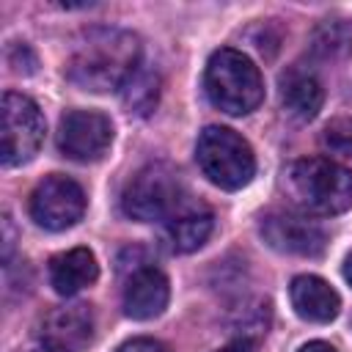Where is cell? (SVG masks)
Here are the masks:
<instances>
[{
    "mask_svg": "<svg viewBox=\"0 0 352 352\" xmlns=\"http://www.w3.org/2000/svg\"><path fill=\"white\" fill-rule=\"evenodd\" d=\"M116 352H170V349L157 338H132V341L121 344Z\"/></svg>",
    "mask_w": 352,
    "mask_h": 352,
    "instance_id": "ac0fdd59",
    "label": "cell"
},
{
    "mask_svg": "<svg viewBox=\"0 0 352 352\" xmlns=\"http://www.w3.org/2000/svg\"><path fill=\"white\" fill-rule=\"evenodd\" d=\"M212 226V209L201 201H190L187 195L184 204L162 223V242L170 253H192L209 239Z\"/></svg>",
    "mask_w": 352,
    "mask_h": 352,
    "instance_id": "8fae6325",
    "label": "cell"
},
{
    "mask_svg": "<svg viewBox=\"0 0 352 352\" xmlns=\"http://www.w3.org/2000/svg\"><path fill=\"white\" fill-rule=\"evenodd\" d=\"M344 278L349 280V286H352V256L346 258V264H344Z\"/></svg>",
    "mask_w": 352,
    "mask_h": 352,
    "instance_id": "603a6c76",
    "label": "cell"
},
{
    "mask_svg": "<svg viewBox=\"0 0 352 352\" xmlns=\"http://www.w3.org/2000/svg\"><path fill=\"white\" fill-rule=\"evenodd\" d=\"M258 234L272 250L289 256H305V258L319 256L327 245L322 226L308 220V214H292V212L264 214L258 223Z\"/></svg>",
    "mask_w": 352,
    "mask_h": 352,
    "instance_id": "9c48e42d",
    "label": "cell"
},
{
    "mask_svg": "<svg viewBox=\"0 0 352 352\" xmlns=\"http://www.w3.org/2000/svg\"><path fill=\"white\" fill-rule=\"evenodd\" d=\"M157 99H160V77H157V72L138 69L132 74V80L124 85V102H126V107L135 110V113H140V116H146V113L154 110Z\"/></svg>",
    "mask_w": 352,
    "mask_h": 352,
    "instance_id": "2e32d148",
    "label": "cell"
},
{
    "mask_svg": "<svg viewBox=\"0 0 352 352\" xmlns=\"http://www.w3.org/2000/svg\"><path fill=\"white\" fill-rule=\"evenodd\" d=\"M94 336V319L88 305H66L47 316L41 341L63 349V352H80Z\"/></svg>",
    "mask_w": 352,
    "mask_h": 352,
    "instance_id": "5bb4252c",
    "label": "cell"
},
{
    "mask_svg": "<svg viewBox=\"0 0 352 352\" xmlns=\"http://www.w3.org/2000/svg\"><path fill=\"white\" fill-rule=\"evenodd\" d=\"M140 69V38L121 28L85 30L66 63V74L74 85L94 94L124 91L132 74Z\"/></svg>",
    "mask_w": 352,
    "mask_h": 352,
    "instance_id": "6da1fadb",
    "label": "cell"
},
{
    "mask_svg": "<svg viewBox=\"0 0 352 352\" xmlns=\"http://www.w3.org/2000/svg\"><path fill=\"white\" fill-rule=\"evenodd\" d=\"M278 94L283 110L297 121H311L324 102V88L319 77L302 66H289L278 77Z\"/></svg>",
    "mask_w": 352,
    "mask_h": 352,
    "instance_id": "4fadbf2b",
    "label": "cell"
},
{
    "mask_svg": "<svg viewBox=\"0 0 352 352\" xmlns=\"http://www.w3.org/2000/svg\"><path fill=\"white\" fill-rule=\"evenodd\" d=\"M44 140V116L38 104L16 91L3 94L0 104V160L6 168L30 162Z\"/></svg>",
    "mask_w": 352,
    "mask_h": 352,
    "instance_id": "8992f818",
    "label": "cell"
},
{
    "mask_svg": "<svg viewBox=\"0 0 352 352\" xmlns=\"http://www.w3.org/2000/svg\"><path fill=\"white\" fill-rule=\"evenodd\" d=\"M3 228H6V253H3V258L8 261V256H11V245H14V242H11V220H8V217H3Z\"/></svg>",
    "mask_w": 352,
    "mask_h": 352,
    "instance_id": "44dd1931",
    "label": "cell"
},
{
    "mask_svg": "<svg viewBox=\"0 0 352 352\" xmlns=\"http://www.w3.org/2000/svg\"><path fill=\"white\" fill-rule=\"evenodd\" d=\"M256 338H250V336H239V338H234V341H228L226 346H220V349H214V352H256Z\"/></svg>",
    "mask_w": 352,
    "mask_h": 352,
    "instance_id": "d6986e66",
    "label": "cell"
},
{
    "mask_svg": "<svg viewBox=\"0 0 352 352\" xmlns=\"http://www.w3.org/2000/svg\"><path fill=\"white\" fill-rule=\"evenodd\" d=\"M280 190L302 214H341L352 206V170L327 157H302L283 168Z\"/></svg>",
    "mask_w": 352,
    "mask_h": 352,
    "instance_id": "7a4b0ae2",
    "label": "cell"
},
{
    "mask_svg": "<svg viewBox=\"0 0 352 352\" xmlns=\"http://www.w3.org/2000/svg\"><path fill=\"white\" fill-rule=\"evenodd\" d=\"M85 212V192L82 187L60 173L41 179L30 195V217L47 231L72 228Z\"/></svg>",
    "mask_w": 352,
    "mask_h": 352,
    "instance_id": "52a82bcc",
    "label": "cell"
},
{
    "mask_svg": "<svg viewBox=\"0 0 352 352\" xmlns=\"http://www.w3.org/2000/svg\"><path fill=\"white\" fill-rule=\"evenodd\" d=\"M322 143L330 154L352 157V118H333L322 132Z\"/></svg>",
    "mask_w": 352,
    "mask_h": 352,
    "instance_id": "e0dca14e",
    "label": "cell"
},
{
    "mask_svg": "<svg viewBox=\"0 0 352 352\" xmlns=\"http://www.w3.org/2000/svg\"><path fill=\"white\" fill-rule=\"evenodd\" d=\"M187 198L179 170L170 162H148L143 165L121 192V209L126 217L140 223L168 220Z\"/></svg>",
    "mask_w": 352,
    "mask_h": 352,
    "instance_id": "277c9868",
    "label": "cell"
},
{
    "mask_svg": "<svg viewBox=\"0 0 352 352\" xmlns=\"http://www.w3.org/2000/svg\"><path fill=\"white\" fill-rule=\"evenodd\" d=\"M209 102L228 116H248L264 99V80L258 66L239 50L223 47L212 52L204 74Z\"/></svg>",
    "mask_w": 352,
    "mask_h": 352,
    "instance_id": "3957f363",
    "label": "cell"
},
{
    "mask_svg": "<svg viewBox=\"0 0 352 352\" xmlns=\"http://www.w3.org/2000/svg\"><path fill=\"white\" fill-rule=\"evenodd\" d=\"M33 352H63V349H58V346H52V344H47V341H41Z\"/></svg>",
    "mask_w": 352,
    "mask_h": 352,
    "instance_id": "7402d4cb",
    "label": "cell"
},
{
    "mask_svg": "<svg viewBox=\"0 0 352 352\" xmlns=\"http://www.w3.org/2000/svg\"><path fill=\"white\" fill-rule=\"evenodd\" d=\"M124 311L132 319H154L168 308L170 300V283L168 275L154 267L151 261L132 267L124 283Z\"/></svg>",
    "mask_w": 352,
    "mask_h": 352,
    "instance_id": "30bf717a",
    "label": "cell"
},
{
    "mask_svg": "<svg viewBox=\"0 0 352 352\" xmlns=\"http://www.w3.org/2000/svg\"><path fill=\"white\" fill-rule=\"evenodd\" d=\"M300 352H336V349L330 344H324V341H311V344L300 346Z\"/></svg>",
    "mask_w": 352,
    "mask_h": 352,
    "instance_id": "ffe728a7",
    "label": "cell"
},
{
    "mask_svg": "<svg viewBox=\"0 0 352 352\" xmlns=\"http://www.w3.org/2000/svg\"><path fill=\"white\" fill-rule=\"evenodd\" d=\"M289 297H292V308L305 322L327 324L341 311L338 292L327 280H322L319 275H297L289 286Z\"/></svg>",
    "mask_w": 352,
    "mask_h": 352,
    "instance_id": "7c38bea8",
    "label": "cell"
},
{
    "mask_svg": "<svg viewBox=\"0 0 352 352\" xmlns=\"http://www.w3.org/2000/svg\"><path fill=\"white\" fill-rule=\"evenodd\" d=\"M96 278H99V264L88 248H72L50 258V286L63 297L82 292Z\"/></svg>",
    "mask_w": 352,
    "mask_h": 352,
    "instance_id": "9a60e30c",
    "label": "cell"
},
{
    "mask_svg": "<svg viewBox=\"0 0 352 352\" xmlns=\"http://www.w3.org/2000/svg\"><path fill=\"white\" fill-rule=\"evenodd\" d=\"M113 143V124L96 110H69L58 124V148L74 162H96Z\"/></svg>",
    "mask_w": 352,
    "mask_h": 352,
    "instance_id": "ba28073f",
    "label": "cell"
},
{
    "mask_svg": "<svg viewBox=\"0 0 352 352\" xmlns=\"http://www.w3.org/2000/svg\"><path fill=\"white\" fill-rule=\"evenodd\" d=\"M195 160L204 176L220 190H239L256 173L250 143L226 126H206L195 143Z\"/></svg>",
    "mask_w": 352,
    "mask_h": 352,
    "instance_id": "5b68a950",
    "label": "cell"
}]
</instances>
